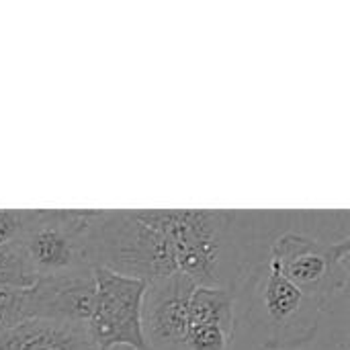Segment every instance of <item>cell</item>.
<instances>
[{
	"instance_id": "6da1fadb",
	"label": "cell",
	"mask_w": 350,
	"mask_h": 350,
	"mask_svg": "<svg viewBox=\"0 0 350 350\" xmlns=\"http://www.w3.org/2000/svg\"><path fill=\"white\" fill-rule=\"evenodd\" d=\"M146 224L168 236L174 248L176 271L195 285L226 287V269L232 265V215L201 209H142Z\"/></svg>"
},
{
	"instance_id": "7a4b0ae2",
	"label": "cell",
	"mask_w": 350,
	"mask_h": 350,
	"mask_svg": "<svg viewBox=\"0 0 350 350\" xmlns=\"http://www.w3.org/2000/svg\"><path fill=\"white\" fill-rule=\"evenodd\" d=\"M92 250L96 267L148 285L178 273L168 236L146 224L135 211H96Z\"/></svg>"
},
{
	"instance_id": "3957f363",
	"label": "cell",
	"mask_w": 350,
	"mask_h": 350,
	"mask_svg": "<svg viewBox=\"0 0 350 350\" xmlns=\"http://www.w3.org/2000/svg\"><path fill=\"white\" fill-rule=\"evenodd\" d=\"M96 211H29L14 242L35 279L92 271V221Z\"/></svg>"
},
{
	"instance_id": "277c9868",
	"label": "cell",
	"mask_w": 350,
	"mask_h": 350,
	"mask_svg": "<svg viewBox=\"0 0 350 350\" xmlns=\"http://www.w3.org/2000/svg\"><path fill=\"white\" fill-rule=\"evenodd\" d=\"M94 301L86 322L92 350H150L144 328L142 308L148 289L146 281L117 275L109 269L94 267Z\"/></svg>"
},
{
	"instance_id": "5b68a950",
	"label": "cell",
	"mask_w": 350,
	"mask_h": 350,
	"mask_svg": "<svg viewBox=\"0 0 350 350\" xmlns=\"http://www.w3.org/2000/svg\"><path fill=\"white\" fill-rule=\"evenodd\" d=\"M281 275L304 295L324 308L332 295H342L349 285V238L324 246L308 236L283 234L269 256Z\"/></svg>"
},
{
	"instance_id": "8992f818",
	"label": "cell",
	"mask_w": 350,
	"mask_h": 350,
	"mask_svg": "<svg viewBox=\"0 0 350 350\" xmlns=\"http://www.w3.org/2000/svg\"><path fill=\"white\" fill-rule=\"evenodd\" d=\"M258 316L269 334V347H297L318 326L322 306L293 287L269 258L256 281Z\"/></svg>"
},
{
	"instance_id": "52a82bcc",
	"label": "cell",
	"mask_w": 350,
	"mask_h": 350,
	"mask_svg": "<svg viewBox=\"0 0 350 350\" xmlns=\"http://www.w3.org/2000/svg\"><path fill=\"white\" fill-rule=\"evenodd\" d=\"M197 285L180 273L150 283L144 295L142 328L150 350H185L189 304Z\"/></svg>"
},
{
	"instance_id": "ba28073f",
	"label": "cell",
	"mask_w": 350,
	"mask_h": 350,
	"mask_svg": "<svg viewBox=\"0 0 350 350\" xmlns=\"http://www.w3.org/2000/svg\"><path fill=\"white\" fill-rule=\"evenodd\" d=\"M25 295L27 320L43 318L86 326L94 301V277L92 271L41 277L25 289Z\"/></svg>"
},
{
	"instance_id": "9c48e42d",
	"label": "cell",
	"mask_w": 350,
	"mask_h": 350,
	"mask_svg": "<svg viewBox=\"0 0 350 350\" xmlns=\"http://www.w3.org/2000/svg\"><path fill=\"white\" fill-rule=\"evenodd\" d=\"M0 350H92L84 324L31 318L0 332Z\"/></svg>"
},
{
	"instance_id": "30bf717a",
	"label": "cell",
	"mask_w": 350,
	"mask_h": 350,
	"mask_svg": "<svg viewBox=\"0 0 350 350\" xmlns=\"http://www.w3.org/2000/svg\"><path fill=\"white\" fill-rule=\"evenodd\" d=\"M189 326H215L224 332H236V308L230 287L197 285L189 304Z\"/></svg>"
},
{
	"instance_id": "8fae6325",
	"label": "cell",
	"mask_w": 350,
	"mask_h": 350,
	"mask_svg": "<svg viewBox=\"0 0 350 350\" xmlns=\"http://www.w3.org/2000/svg\"><path fill=\"white\" fill-rule=\"evenodd\" d=\"M27 289V287H25ZM25 289L0 285V332L27 320V295Z\"/></svg>"
},
{
	"instance_id": "7c38bea8",
	"label": "cell",
	"mask_w": 350,
	"mask_h": 350,
	"mask_svg": "<svg viewBox=\"0 0 350 350\" xmlns=\"http://www.w3.org/2000/svg\"><path fill=\"white\" fill-rule=\"evenodd\" d=\"M232 334L215 326H189L185 350H228Z\"/></svg>"
},
{
	"instance_id": "4fadbf2b",
	"label": "cell",
	"mask_w": 350,
	"mask_h": 350,
	"mask_svg": "<svg viewBox=\"0 0 350 350\" xmlns=\"http://www.w3.org/2000/svg\"><path fill=\"white\" fill-rule=\"evenodd\" d=\"M29 221V211L0 209V248L14 244Z\"/></svg>"
},
{
	"instance_id": "5bb4252c",
	"label": "cell",
	"mask_w": 350,
	"mask_h": 350,
	"mask_svg": "<svg viewBox=\"0 0 350 350\" xmlns=\"http://www.w3.org/2000/svg\"><path fill=\"white\" fill-rule=\"evenodd\" d=\"M113 350H131V349H125V347H119V349H113Z\"/></svg>"
}]
</instances>
